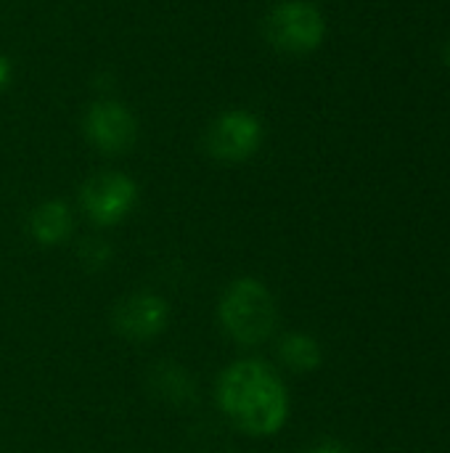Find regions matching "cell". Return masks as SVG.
<instances>
[{
  "instance_id": "cell-1",
  "label": "cell",
  "mask_w": 450,
  "mask_h": 453,
  "mask_svg": "<svg viewBox=\"0 0 450 453\" xmlns=\"http://www.w3.org/2000/svg\"><path fill=\"white\" fill-rule=\"evenodd\" d=\"M217 403L228 422L252 438H271L289 419L284 380L260 358H241L223 369L217 380Z\"/></svg>"
},
{
  "instance_id": "cell-2",
  "label": "cell",
  "mask_w": 450,
  "mask_h": 453,
  "mask_svg": "<svg viewBox=\"0 0 450 453\" xmlns=\"http://www.w3.org/2000/svg\"><path fill=\"white\" fill-rule=\"evenodd\" d=\"M217 316L225 334L247 348L263 345L278 324V308L271 289L252 276L228 284L220 297Z\"/></svg>"
},
{
  "instance_id": "cell-3",
  "label": "cell",
  "mask_w": 450,
  "mask_h": 453,
  "mask_svg": "<svg viewBox=\"0 0 450 453\" xmlns=\"http://www.w3.org/2000/svg\"><path fill=\"white\" fill-rule=\"evenodd\" d=\"M265 42L284 56L313 53L326 37V19L321 8L308 0H278L263 16Z\"/></svg>"
},
{
  "instance_id": "cell-4",
  "label": "cell",
  "mask_w": 450,
  "mask_h": 453,
  "mask_svg": "<svg viewBox=\"0 0 450 453\" xmlns=\"http://www.w3.org/2000/svg\"><path fill=\"white\" fill-rule=\"evenodd\" d=\"M265 141V125L263 119L244 106L223 109L217 117H212L204 127L202 146L204 151L223 165H241L252 159Z\"/></svg>"
},
{
  "instance_id": "cell-5",
  "label": "cell",
  "mask_w": 450,
  "mask_h": 453,
  "mask_svg": "<svg viewBox=\"0 0 450 453\" xmlns=\"http://www.w3.org/2000/svg\"><path fill=\"white\" fill-rule=\"evenodd\" d=\"M138 133L141 125L135 111L117 96H98L88 104L82 114V135L98 154L122 157L133 151V146L138 143Z\"/></svg>"
},
{
  "instance_id": "cell-6",
  "label": "cell",
  "mask_w": 450,
  "mask_h": 453,
  "mask_svg": "<svg viewBox=\"0 0 450 453\" xmlns=\"http://www.w3.org/2000/svg\"><path fill=\"white\" fill-rule=\"evenodd\" d=\"M138 183L119 170H101L80 188V207L98 228L119 226L138 204Z\"/></svg>"
},
{
  "instance_id": "cell-7",
  "label": "cell",
  "mask_w": 450,
  "mask_h": 453,
  "mask_svg": "<svg viewBox=\"0 0 450 453\" xmlns=\"http://www.w3.org/2000/svg\"><path fill=\"white\" fill-rule=\"evenodd\" d=\"M114 329L125 340L143 342L162 334L170 324V305L164 297L154 292H135L117 303L114 308Z\"/></svg>"
},
{
  "instance_id": "cell-8",
  "label": "cell",
  "mask_w": 450,
  "mask_h": 453,
  "mask_svg": "<svg viewBox=\"0 0 450 453\" xmlns=\"http://www.w3.org/2000/svg\"><path fill=\"white\" fill-rule=\"evenodd\" d=\"M27 228L37 244L58 247L72 234V210L64 199H45L29 212Z\"/></svg>"
},
{
  "instance_id": "cell-9",
  "label": "cell",
  "mask_w": 450,
  "mask_h": 453,
  "mask_svg": "<svg viewBox=\"0 0 450 453\" xmlns=\"http://www.w3.org/2000/svg\"><path fill=\"white\" fill-rule=\"evenodd\" d=\"M278 358L286 369L297 372V374H310L321 366L324 353L316 337L302 334V332H292L284 334L278 342Z\"/></svg>"
},
{
  "instance_id": "cell-10",
  "label": "cell",
  "mask_w": 450,
  "mask_h": 453,
  "mask_svg": "<svg viewBox=\"0 0 450 453\" xmlns=\"http://www.w3.org/2000/svg\"><path fill=\"white\" fill-rule=\"evenodd\" d=\"M80 257H82V263L85 265H90V268H98V265H103V263H109V257H111V250L101 242V239H88L82 247H80Z\"/></svg>"
},
{
  "instance_id": "cell-11",
  "label": "cell",
  "mask_w": 450,
  "mask_h": 453,
  "mask_svg": "<svg viewBox=\"0 0 450 453\" xmlns=\"http://www.w3.org/2000/svg\"><path fill=\"white\" fill-rule=\"evenodd\" d=\"M11 82H13V61H11L5 53H0V93H3Z\"/></svg>"
},
{
  "instance_id": "cell-12",
  "label": "cell",
  "mask_w": 450,
  "mask_h": 453,
  "mask_svg": "<svg viewBox=\"0 0 450 453\" xmlns=\"http://www.w3.org/2000/svg\"><path fill=\"white\" fill-rule=\"evenodd\" d=\"M308 453H353L345 443H339V441H321V443H316L313 449H308Z\"/></svg>"
},
{
  "instance_id": "cell-13",
  "label": "cell",
  "mask_w": 450,
  "mask_h": 453,
  "mask_svg": "<svg viewBox=\"0 0 450 453\" xmlns=\"http://www.w3.org/2000/svg\"><path fill=\"white\" fill-rule=\"evenodd\" d=\"M446 61H448V66H450V40L446 42Z\"/></svg>"
}]
</instances>
